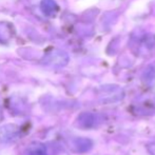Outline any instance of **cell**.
<instances>
[{"mask_svg":"<svg viewBox=\"0 0 155 155\" xmlns=\"http://www.w3.org/2000/svg\"><path fill=\"white\" fill-rule=\"evenodd\" d=\"M27 155H47V150L42 145H33L28 149Z\"/></svg>","mask_w":155,"mask_h":155,"instance_id":"1","label":"cell"}]
</instances>
